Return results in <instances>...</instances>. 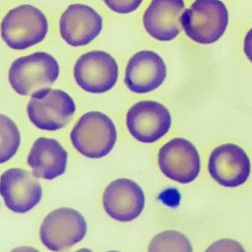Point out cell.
Here are the masks:
<instances>
[{"mask_svg": "<svg viewBox=\"0 0 252 252\" xmlns=\"http://www.w3.org/2000/svg\"><path fill=\"white\" fill-rule=\"evenodd\" d=\"M21 145V133L16 122L0 113V164L13 158Z\"/></svg>", "mask_w": 252, "mask_h": 252, "instance_id": "obj_18", "label": "cell"}, {"mask_svg": "<svg viewBox=\"0 0 252 252\" xmlns=\"http://www.w3.org/2000/svg\"><path fill=\"white\" fill-rule=\"evenodd\" d=\"M87 231L86 219L79 211L61 207L44 217L39 227V239L48 250L62 252L81 242Z\"/></svg>", "mask_w": 252, "mask_h": 252, "instance_id": "obj_6", "label": "cell"}, {"mask_svg": "<svg viewBox=\"0 0 252 252\" xmlns=\"http://www.w3.org/2000/svg\"><path fill=\"white\" fill-rule=\"evenodd\" d=\"M158 162L165 177L181 184L193 182L201 169L200 156L196 147L189 140L181 137L169 140L159 149Z\"/></svg>", "mask_w": 252, "mask_h": 252, "instance_id": "obj_9", "label": "cell"}, {"mask_svg": "<svg viewBox=\"0 0 252 252\" xmlns=\"http://www.w3.org/2000/svg\"><path fill=\"white\" fill-rule=\"evenodd\" d=\"M106 7L117 14H130L136 11L144 0H102Z\"/></svg>", "mask_w": 252, "mask_h": 252, "instance_id": "obj_20", "label": "cell"}, {"mask_svg": "<svg viewBox=\"0 0 252 252\" xmlns=\"http://www.w3.org/2000/svg\"><path fill=\"white\" fill-rule=\"evenodd\" d=\"M10 252H39L36 248L32 246H28V245H22V246H17L13 248Z\"/></svg>", "mask_w": 252, "mask_h": 252, "instance_id": "obj_22", "label": "cell"}, {"mask_svg": "<svg viewBox=\"0 0 252 252\" xmlns=\"http://www.w3.org/2000/svg\"><path fill=\"white\" fill-rule=\"evenodd\" d=\"M166 79V65L159 54L141 50L132 55L126 65L124 83L134 94H148L159 88Z\"/></svg>", "mask_w": 252, "mask_h": 252, "instance_id": "obj_14", "label": "cell"}, {"mask_svg": "<svg viewBox=\"0 0 252 252\" xmlns=\"http://www.w3.org/2000/svg\"><path fill=\"white\" fill-rule=\"evenodd\" d=\"M74 149L83 157L97 159L106 157L117 141V130L108 115L100 111L84 113L70 132Z\"/></svg>", "mask_w": 252, "mask_h": 252, "instance_id": "obj_1", "label": "cell"}, {"mask_svg": "<svg viewBox=\"0 0 252 252\" xmlns=\"http://www.w3.org/2000/svg\"><path fill=\"white\" fill-rule=\"evenodd\" d=\"M146 198L141 186L129 178H117L105 187L102 207L111 219L120 222L136 220L143 213Z\"/></svg>", "mask_w": 252, "mask_h": 252, "instance_id": "obj_12", "label": "cell"}, {"mask_svg": "<svg viewBox=\"0 0 252 252\" xmlns=\"http://www.w3.org/2000/svg\"><path fill=\"white\" fill-rule=\"evenodd\" d=\"M228 21L227 8L220 0H195L180 17L185 34L200 44H212L220 39Z\"/></svg>", "mask_w": 252, "mask_h": 252, "instance_id": "obj_4", "label": "cell"}, {"mask_svg": "<svg viewBox=\"0 0 252 252\" xmlns=\"http://www.w3.org/2000/svg\"><path fill=\"white\" fill-rule=\"evenodd\" d=\"M60 74V66L54 56L38 51L16 58L10 65L8 81L13 91L22 95L49 88Z\"/></svg>", "mask_w": 252, "mask_h": 252, "instance_id": "obj_3", "label": "cell"}, {"mask_svg": "<svg viewBox=\"0 0 252 252\" xmlns=\"http://www.w3.org/2000/svg\"><path fill=\"white\" fill-rule=\"evenodd\" d=\"M184 10V0H152L143 15L144 29L156 40L170 41L181 31Z\"/></svg>", "mask_w": 252, "mask_h": 252, "instance_id": "obj_15", "label": "cell"}, {"mask_svg": "<svg viewBox=\"0 0 252 252\" xmlns=\"http://www.w3.org/2000/svg\"><path fill=\"white\" fill-rule=\"evenodd\" d=\"M243 52L246 58L252 63V28L246 32L244 36Z\"/></svg>", "mask_w": 252, "mask_h": 252, "instance_id": "obj_21", "label": "cell"}, {"mask_svg": "<svg viewBox=\"0 0 252 252\" xmlns=\"http://www.w3.org/2000/svg\"><path fill=\"white\" fill-rule=\"evenodd\" d=\"M168 108L156 100H141L134 103L126 113V127L137 141L152 144L164 137L171 127Z\"/></svg>", "mask_w": 252, "mask_h": 252, "instance_id": "obj_8", "label": "cell"}, {"mask_svg": "<svg viewBox=\"0 0 252 252\" xmlns=\"http://www.w3.org/2000/svg\"><path fill=\"white\" fill-rule=\"evenodd\" d=\"M47 32L48 21L45 14L30 4L12 8L0 24L2 40L14 50L28 49L40 43Z\"/></svg>", "mask_w": 252, "mask_h": 252, "instance_id": "obj_2", "label": "cell"}, {"mask_svg": "<svg viewBox=\"0 0 252 252\" xmlns=\"http://www.w3.org/2000/svg\"><path fill=\"white\" fill-rule=\"evenodd\" d=\"M27 162L36 178L53 180L65 173L68 153L57 140L39 137L32 143Z\"/></svg>", "mask_w": 252, "mask_h": 252, "instance_id": "obj_16", "label": "cell"}, {"mask_svg": "<svg viewBox=\"0 0 252 252\" xmlns=\"http://www.w3.org/2000/svg\"><path fill=\"white\" fill-rule=\"evenodd\" d=\"M118 75L119 68L115 58L102 50L82 54L73 68L76 84L83 91L94 94L110 91L116 85Z\"/></svg>", "mask_w": 252, "mask_h": 252, "instance_id": "obj_7", "label": "cell"}, {"mask_svg": "<svg viewBox=\"0 0 252 252\" xmlns=\"http://www.w3.org/2000/svg\"><path fill=\"white\" fill-rule=\"evenodd\" d=\"M147 252H193L189 238L180 231L167 229L156 234Z\"/></svg>", "mask_w": 252, "mask_h": 252, "instance_id": "obj_17", "label": "cell"}, {"mask_svg": "<svg viewBox=\"0 0 252 252\" xmlns=\"http://www.w3.org/2000/svg\"><path fill=\"white\" fill-rule=\"evenodd\" d=\"M76 112L73 97L63 90L44 88L34 92L27 104L30 122L37 129L54 132L64 128Z\"/></svg>", "mask_w": 252, "mask_h": 252, "instance_id": "obj_5", "label": "cell"}, {"mask_svg": "<svg viewBox=\"0 0 252 252\" xmlns=\"http://www.w3.org/2000/svg\"><path fill=\"white\" fill-rule=\"evenodd\" d=\"M102 18L91 6L74 3L69 5L59 20L61 38L70 46H85L94 40L102 31Z\"/></svg>", "mask_w": 252, "mask_h": 252, "instance_id": "obj_13", "label": "cell"}, {"mask_svg": "<svg viewBox=\"0 0 252 252\" xmlns=\"http://www.w3.org/2000/svg\"><path fill=\"white\" fill-rule=\"evenodd\" d=\"M74 252H93V251L91 249H89V248H81V249H78V250H76Z\"/></svg>", "mask_w": 252, "mask_h": 252, "instance_id": "obj_23", "label": "cell"}, {"mask_svg": "<svg viewBox=\"0 0 252 252\" xmlns=\"http://www.w3.org/2000/svg\"><path fill=\"white\" fill-rule=\"evenodd\" d=\"M204 252H246V250L235 239L220 238L211 243Z\"/></svg>", "mask_w": 252, "mask_h": 252, "instance_id": "obj_19", "label": "cell"}, {"mask_svg": "<svg viewBox=\"0 0 252 252\" xmlns=\"http://www.w3.org/2000/svg\"><path fill=\"white\" fill-rule=\"evenodd\" d=\"M106 252H120V251H117V250H109V251H106Z\"/></svg>", "mask_w": 252, "mask_h": 252, "instance_id": "obj_24", "label": "cell"}, {"mask_svg": "<svg viewBox=\"0 0 252 252\" xmlns=\"http://www.w3.org/2000/svg\"><path fill=\"white\" fill-rule=\"evenodd\" d=\"M32 172L11 167L0 176V195L5 206L17 214H26L36 207L42 197V187Z\"/></svg>", "mask_w": 252, "mask_h": 252, "instance_id": "obj_10", "label": "cell"}, {"mask_svg": "<svg viewBox=\"0 0 252 252\" xmlns=\"http://www.w3.org/2000/svg\"><path fill=\"white\" fill-rule=\"evenodd\" d=\"M208 170L211 177L220 186L238 187L250 176V158L240 146L232 143L222 144L211 152Z\"/></svg>", "mask_w": 252, "mask_h": 252, "instance_id": "obj_11", "label": "cell"}]
</instances>
